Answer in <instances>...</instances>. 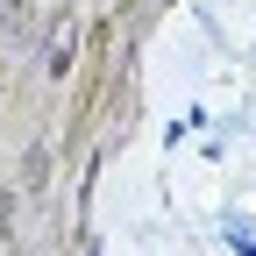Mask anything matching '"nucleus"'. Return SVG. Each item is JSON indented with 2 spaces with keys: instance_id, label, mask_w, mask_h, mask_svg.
Returning a JSON list of instances; mask_svg holds the SVG:
<instances>
[{
  "instance_id": "nucleus-1",
  "label": "nucleus",
  "mask_w": 256,
  "mask_h": 256,
  "mask_svg": "<svg viewBox=\"0 0 256 256\" xmlns=\"http://www.w3.org/2000/svg\"><path fill=\"white\" fill-rule=\"evenodd\" d=\"M72 43H78L72 14H57V22H50V43H43V72H50V78H64V64H72Z\"/></svg>"
}]
</instances>
